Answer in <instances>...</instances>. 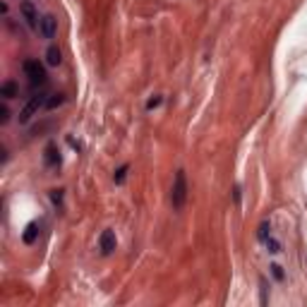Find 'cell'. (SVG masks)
<instances>
[{
	"instance_id": "1",
	"label": "cell",
	"mask_w": 307,
	"mask_h": 307,
	"mask_svg": "<svg viewBox=\"0 0 307 307\" xmlns=\"http://www.w3.org/2000/svg\"><path fill=\"white\" fill-rule=\"evenodd\" d=\"M185 204H187V175L183 168H178L173 178V187H170V206L173 211H183Z\"/></svg>"
},
{
	"instance_id": "2",
	"label": "cell",
	"mask_w": 307,
	"mask_h": 307,
	"mask_svg": "<svg viewBox=\"0 0 307 307\" xmlns=\"http://www.w3.org/2000/svg\"><path fill=\"white\" fill-rule=\"evenodd\" d=\"M48 96H51V94H48L46 89H34V94L27 99L24 108H22V111H20V115H17V118H20V123H22V125H27L29 120H31L36 113L41 111V108H46V103H48Z\"/></svg>"
},
{
	"instance_id": "3",
	"label": "cell",
	"mask_w": 307,
	"mask_h": 307,
	"mask_svg": "<svg viewBox=\"0 0 307 307\" xmlns=\"http://www.w3.org/2000/svg\"><path fill=\"white\" fill-rule=\"evenodd\" d=\"M22 70H24V75H27L31 89H46V84H48V72H46L43 62H39L36 58H29V60L22 62Z\"/></svg>"
},
{
	"instance_id": "4",
	"label": "cell",
	"mask_w": 307,
	"mask_h": 307,
	"mask_svg": "<svg viewBox=\"0 0 307 307\" xmlns=\"http://www.w3.org/2000/svg\"><path fill=\"white\" fill-rule=\"evenodd\" d=\"M20 15H22V20H24V24H27L29 29L39 31L41 15H39V10H36V5H34L31 0H22V2H20Z\"/></svg>"
},
{
	"instance_id": "5",
	"label": "cell",
	"mask_w": 307,
	"mask_h": 307,
	"mask_svg": "<svg viewBox=\"0 0 307 307\" xmlns=\"http://www.w3.org/2000/svg\"><path fill=\"white\" fill-rule=\"evenodd\" d=\"M39 34H41V39H46V41L56 39V34H58V20L53 17V15H41V22H39Z\"/></svg>"
},
{
	"instance_id": "6",
	"label": "cell",
	"mask_w": 307,
	"mask_h": 307,
	"mask_svg": "<svg viewBox=\"0 0 307 307\" xmlns=\"http://www.w3.org/2000/svg\"><path fill=\"white\" fill-rule=\"evenodd\" d=\"M118 247V238H115V233L113 230H103L101 235H99V250L103 257H111L113 252Z\"/></svg>"
},
{
	"instance_id": "7",
	"label": "cell",
	"mask_w": 307,
	"mask_h": 307,
	"mask_svg": "<svg viewBox=\"0 0 307 307\" xmlns=\"http://www.w3.org/2000/svg\"><path fill=\"white\" fill-rule=\"evenodd\" d=\"M39 233H41V221H31V224L24 228V233H22V240H24L27 245H34V243L39 240Z\"/></svg>"
},
{
	"instance_id": "8",
	"label": "cell",
	"mask_w": 307,
	"mask_h": 307,
	"mask_svg": "<svg viewBox=\"0 0 307 307\" xmlns=\"http://www.w3.org/2000/svg\"><path fill=\"white\" fill-rule=\"evenodd\" d=\"M0 96H2L5 101H10V99H17V96H20V86H17V82L7 80V82L0 84Z\"/></svg>"
},
{
	"instance_id": "9",
	"label": "cell",
	"mask_w": 307,
	"mask_h": 307,
	"mask_svg": "<svg viewBox=\"0 0 307 307\" xmlns=\"http://www.w3.org/2000/svg\"><path fill=\"white\" fill-rule=\"evenodd\" d=\"M262 245H264V250L269 252V254H274V257L283 254V243H281V240L276 238V235H274V233H271V235H269V238H266V240H264Z\"/></svg>"
},
{
	"instance_id": "10",
	"label": "cell",
	"mask_w": 307,
	"mask_h": 307,
	"mask_svg": "<svg viewBox=\"0 0 307 307\" xmlns=\"http://www.w3.org/2000/svg\"><path fill=\"white\" fill-rule=\"evenodd\" d=\"M46 166H51V168H58L60 166V151H58V146L51 142L48 146H46Z\"/></svg>"
},
{
	"instance_id": "11",
	"label": "cell",
	"mask_w": 307,
	"mask_h": 307,
	"mask_svg": "<svg viewBox=\"0 0 307 307\" xmlns=\"http://www.w3.org/2000/svg\"><path fill=\"white\" fill-rule=\"evenodd\" d=\"M46 62H48L51 67H58V65L62 62V51H60L58 46H48V51H46Z\"/></svg>"
},
{
	"instance_id": "12",
	"label": "cell",
	"mask_w": 307,
	"mask_h": 307,
	"mask_svg": "<svg viewBox=\"0 0 307 307\" xmlns=\"http://www.w3.org/2000/svg\"><path fill=\"white\" fill-rule=\"evenodd\" d=\"M269 274L274 276L276 283H283V281H286V271H283V266H281L279 262H271V264H269Z\"/></svg>"
},
{
	"instance_id": "13",
	"label": "cell",
	"mask_w": 307,
	"mask_h": 307,
	"mask_svg": "<svg viewBox=\"0 0 307 307\" xmlns=\"http://www.w3.org/2000/svg\"><path fill=\"white\" fill-rule=\"evenodd\" d=\"M127 173H130V166H127V164H123V166L113 173V180H115V185H123V183L127 180Z\"/></svg>"
},
{
	"instance_id": "14",
	"label": "cell",
	"mask_w": 307,
	"mask_h": 307,
	"mask_svg": "<svg viewBox=\"0 0 307 307\" xmlns=\"http://www.w3.org/2000/svg\"><path fill=\"white\" fill-rule=\"evenodd\" d=\"M269 235H271V224H269V221H262L259 228H257V240H259V243H264Z\"/></svg>"
},
{
	"instance_id": "15",
	"label": "cell",
	"mask_w": 307,
	"mask_h": 307,
	"mask_svg": "<svg viewBox=\"0 0 307 307\" xmlns=\"http://www.w3.org/2000/svg\"><path fill=\"white\" fill-rule=\"evenodd\" d=\"M65 103V94H51L48 96V103H46V111H53L58 106H62Z\"/></svg>"
},
{
	"instance_id": "16",
	"label": "cell",
	"mask_w": 307,
	"mask_h": 307,
	"mask_svg": "<svg viewBox=\"0 0 307 307\" xmlns=\"http://www.w3.org/2000/svg\"><path fill=\"white\" fill-rule=\"evenodd\" d=\"M62 197H65V190H51V202L58 211H62Z\"/></svg>"
},
{
	"instance_id": "17",
	"label": "cell",
	"mask_w": 307,
	"mask_h": 307,
	"mask_svg": "<svg viewBox=\"0 0 307 307\" xmlns=\"http://www.w3.org/2000/svg\"><path fill=\"white\" fill-rule=\"evenodd\" d=\"M259 293H262V305H269V283L264 276L259 279Z\"/></svg>"
},
{
	"instance_id": "18",
	"label": "cell",
	"mask_w": 307,
	"mask_h": 307,
	"mask_svg": "<svg viewBox=\"0 0 307 307\" xmlns=\"http://www.w3.org/2000/svg\"><path fill=\"white\" fill-rule=\"evenodd\" d=\"M161 103H164V96H161V94H154V96L146 101V106H144V108H146V111H156Z\"/></svg>"
},
{
	"instance_id": "19",
	"label": "cell",
	"mask_w": 307,
	"mask_h": 307,
	"mask_svg": "<svg viewBox=\"0 0 307 307\" xmlns=\"http://www.w3.org/2000/svg\"><path fill=\"white\" fill-rule=\"evenodd\" d=\"M10 108H7V103H0V125H7L10 123Z\"/></svg>"
}]
</instances>
